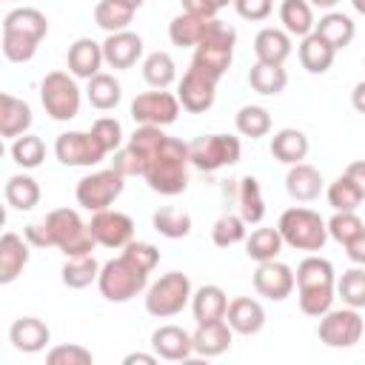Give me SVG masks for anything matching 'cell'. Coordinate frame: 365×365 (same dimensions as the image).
<instances>
[{
  "mask_svg": "<svg viewBox=\"0 0 365 365\" xmlns=\"http://www.w3.org/2000/svg\"><path fill=\"white\" fill-rule=\"evenodd\" d=\"M43 222L51 234L54 248H60L66 257H86L97 245L91 228L80 220V214L74 208H54V211L46 214Z\"/></svg>",
  "mask_w": 365,
  "mask_h": 365,
  "instance_id": "5b68a950",
  "label": "cell"
},
{
  "mask_svg": "<svg viewBox=\"0 0 365 365\" xmlns=\"http://www.w3.org/2000/svg\"><path fill=\"white\" fill-rule=\"evenodd\" d=\"M91 134L103 143L106 151L123 148V125H120V120H114V117H97L94 125H91Z\"/></svg>",
  "mask_w": 365,
  "mask_h": 365,
  "instance_id": "f5cc1de1",
  "label": "cell"
},
{
  "mask_svg": "<svg viewBox=\"0 0 365 365\" xmlns=\"http://www.w3.org/2000/svg\"><path fill=\"white\" fill-rule=\"evenodd\" d=\"M134 20V9L117 3V0H100L94 6V23L106 31V34H114V31H125Z\"/></svg>",
  "mask_w": 365,
  "mask_h": 365,
  "instance_id": "b9f144b4",
  "label": "cell"
},
{
  "mask_svg": "<svg viewBox=\"0 0 365 365\" xmlns=\"http://www.w3.org/2000/svg\"><path fill=\"white\" fill-rule=\"evenodd\" d=\"M165 137H168V134H163L160 125H137L134 134L128 137V143H131L134 148H140V151L145 154V160H151V157L160 151V145L165 143ZM145 168H148V165H145Z\"/></svg>",
  "mask_w": 365,
  "mask_h": 365,
  "instance_id": "f907efd6",
  "label": "cell"
},
{
  "mask_svg": "<svg viewBox=\"0 0 365 365\" xmlns=\"http://www.w3.org/2000/svg\"><path fill=\"white\" fill-rule=\"evenodd\" d=\"M125 188V177L117 171V168H103V171H94V174H86L77 188H74V197L77 202L86 208V211H103L108 208Z\"/></svg>",
  "mask_w": 365,
  "mask_h": 365,
  "instance_id": "8fae6325",
  "label": "cell"
},
{
  "mask_svg": "<svg viewBox=\"0 0 365 365\" xmlns=\"http://www.w3.org/2000/svg\"><path fill=\"white\" fill-rule=\"evenodd\" d=\"M351 106H354L359 114H365V80L354 86V91H351Z\"/></svg>",
  "mask_w": 365,
  "mask_h": 365,
  "instance_id": "6125c7cd",
  "label": "cell"
},
{
  "mask_svg": "<svg viewBox=\"0 0 365 365\" xmlns=\"http://www.w3.org/2000/svg\"><path fill=\"white\" fill-rule=\"evenodd\" d=\"M157 359H160L157 354H143V351H137V354H128V356L123 359V365H137V362H140V365H154Z\"/></svg>",
  "mask_w": 365,
  "mask_h": 365,
  "instance_id": "94428289",
  "label": "cell"
},
{
  "mask_svg": "<svg viewBox=\"0 0 365 365\" xmlns=\"http://www.w3.org/2000/svg\"><path fill=\"white\" fill-rule=\"evenodd\" d=\"M277 228L282 234V242L297 251H319L328 240V222L317 211L302 208V205L285 208L279 214Z\"/></svg>",
  "mask_w": 365,
  "mask_h": 365,
  "instance_id": "277c9868",
  "label": "cell"
},
{
  "mask_svg": "<svg viewBox=\"0 0 365 365\" xmlns=\"http://www.w3.org/2000/svg\"><path fill=\"white\" fill-rule=\"evenodd\" d=\"M248 83L257 94L262 97H277L279 91H285L288 86V74L282 66H274V63H254L251 71H248Z\"/></svg>",
  "mask_w": 365,
  "mask_h": 365,
  "instance_id": "e575fe53",
  "label": "cell"
},
{
  "mask_svg": "<svg viewBox=\"0 0 365 365\" xmlns=\"http://www.w3.org/2000/svg\"><path fill=\"white\" fill-rule=\"evenodd\" d=\"M180 3H182V11H188V14H197V17H205V20L217 17V9L208 0H180Z\"/></svg>",
  "mask_w": 365,
  "mask_h": 365,
  "instance_id": "6f0895ef",
  "label": "cell"
},
{
  "mask_svg": "<svg viewBox=\"0 0 365 365\" xmlns=\"http://www.w3.org/2000/svg\"><path fill=\"white\" fill-rule=\"evenodd\" d=\"M234 125H237V131L242 137L259 140V137H265L271 131V114L262 106H242L237 111V117H234Z\"/></svg>",
  "mask_w": 365,
  "mask_h": 365,
  "instance_id": "7bdbcfd3",
  "label": "cell"
},
{
  "mask_svg": "<svg viewBox=\"0 0 365 365\" xmlns=\"http://www.w3.org/2000/svg\"><path fill=\"white\" fill-rule=\"evenodd\" d=\"M240 157H242V143L234 134H202L188 143V160L200 171L237 165Z\"/></svg>",
  "mask_w": 365,
  "mask_h": 365,
  "instance_id": "9c48e42d",
  "label": "cell"
},
{
  "mask_svg": "<svg viewBox=\"0 0 365 365\" xmlns=\"http://www.w3.org/2000/svg\"><path fill=\"white\" fill-rule=\"evenodd\" d=\"M234 9L242 20H251V23H259V20H268L271 11H274V0H234Z\"/></svg>",
  "mask_w": 365,
  "mask_h": 365,
  "instance_id": "11a10c76",
  "label": "cell"
},
{
  "mask_svg": "<svg viewBox=\"0 0 365 365\" xmlns=\"http://www.w3.org/2000/svg\"><path fill=\"white\" fill-rule=\"evenodd\" d=\"M217 83L211 74L200 71L197 66H188V71L182 74L180 80V88H177V97H180V106L191 114H202L214 106L217 100Z\"/></svg>",
  "mask_w": 365,
  "mask_h": 365,
  "instance_id": "9a60e30c",
  "label": "cell"
},
{
  "mask_svg": "<svg viewBox=\"0 0 365 365\" xmlns=\"http://www.w3.org/2000/svg\"><path fill=\"white\" fill-rule=\"evenodd\" d=\"M3 197H6V202H9L14 211H31V208L40 202V185H37V180L29 177V174H14V177L6 180Z\"/></svg>",
  "mask_w": 365,
  "mask_h": 365,
  "instance_id": "d590c367",
  "label": "cell"
},
{
  "mask_svg": "<svg viewBox=\"0 0 365 365\" xmlns=\"http://www.w3.org/2000/svg\"><path fill=\"white\" fill-rule=\"evenodd\" d=\"M234 46H237V29L231 23H222L214 17V20H208L202 40L194 46L191 66L211 74L214 80H222V74L228 71V66L234 60Z\"/></svg>",
  "mask_w": 365,
  "mask_h": 365,
  "instance_id": "3957f363",
  "label": "cell"
},
{
  "mask_svg": "<svg viewBox=\"0 0 365 365\" xmlns=\"http://www.w3.org/2000/svg\"><path fill=\"white\" fill-rule=\"evenodd\" d=\"M365 231V222L356 211H334V217L328 220V237L336 240L339 245L351 242L356 234Z\"/></svg>",
  "mask_w": 365,
  "mask_h": 365,
  "instance_id": "c3c4849f",
  "label": "cell"
},
{
  "mask_svg": "<svg viewBox=\"0 0 365 365\" xmlns=\"http://www.w3.org/2000/svg\"><path fill=\"white\" fill-rule=\"evenodd\" d=\"M308 3H311L314 9H325V11H331V9H334L339 0H308Z\"/></svg>",
  "mask_w": 365,
  "mask_h": 365,
  "instance_id": "be15d7a7",
  "label": "cell"
},
{
  "mask_svg": "<svg viewBox=\"0 0 365 365\" xmlns=\"http://www.w3.org/2000/svg\"><path fill=\"white\" fill-rule=\"evenodd\" d=\"M254 54L259 63L282 66L291 57V34L285 29H274V26L259 29L254 37Z\"/></svg>",
  "mask_w": 365,
  "mask_h": 365,
  "instance_id": "484cf974",
  "label": "cell"
},
{
  "mask_svg": "<svg viewBox=\"0 0 365 365\" xmlns=\"http://www.w3.org/2000/svg\"><path fill=\"white\" fill-rule=\"evenodd\" d=\"M308 137L305 131L299 128H279L274 137H271V157L277 163H285V165H297L308 157Z\"/></svg>",
  "mask_w": 365,
  "mask_h": 365,
  "instance_id": "f1b7e54d",
  "label": "cell"
},
{
  "mask_svg": "<svg viewBox=\"0 0 365 365\" xmlns=\"http://www.w3.org/2000/svg\"><path fill=\"white\" fill-rule=\"evenodd\" d=\"M151 348L165 362H182L194 354V336L180 325H160L151 334Z\"/></svg>",
  "mask_w": 365,
  "mask_h": 365,
  "instance_id": "ac0fdd59",
  "label": "cell"
},
{
  "mask_svg": "<svg viewBox=\"0 0 365 365\" xmlns=\"http://www.w3.org/2000/svg\"><path fill=\"white\" fill-rule=\"evenodd\" d=\"M314 31H317L334 51H342V48L351 46V40H354V34H356V26H354V20H351L348 14L331 9V11H325V14L319 17V23L314 26Z\"/></svg>",
  "mask_w": 365,
  "mask_h": 365,
  "instance_id": "4316f807",
  "label": "cell"
},
{
  "mask_svg": "<svg viewBox=\"0 0 365 365\" xmlns=\"http://www.w3.org/2000/svg\"><path fill=\"white\" fill-rule=\"evenodd\" d=\"M40 103L46 114L57 123H68L80 114V86L74 74L48 71L40 83Z\"/></svg>",
  "mask_w": 365,
  "mask_h": 365,
  "instance_id": "ba28073f",
  "label": "cell"
},
{
  "mask_svg": "<svg viewBox=\"0 0 365 365\" xmlns=\"http://www.w3.org/2000/svg\"><path fill=\"white\" fill-rule=\"evenodd\" d=\"M334 57H336V51L317 31L302 37V43H299V63H302V68L308 74H325L334 66Z\"/></svg>",
  "mask_w": 365,
  "mask_h": 365,
  "instance_id": "4dcf8cb0",
  "label": "cell"
},
{
  "mask_svg": "<svg viewBox=\"0 0 365 365\" xmlns=\"http://www.w3.org/2000/svg\"><path fill=\"white\" fill-rule=\"evenodd\" d=\"M131 120L137 125H171L180 114V97L165 91V88H157V91H143L131 100Z\"/></svg>",
  "mask_w": 365,
  "mask_h": 365,
  "instance_id": "4fadbf2b",
  "label": "cell"
},
{
  "mask_svg": "<svg viewBox=\"0 0 365 365\" xmlns=\"http://www.w3.org/2000/svg\"><path fill=\"white\" fill-rule=\"evenodd\" d=\"M123 257L125 259H131L134 265H140L143 271H154L157 265H160V251H157V245H151V242H128L125 248H123Z\"/></svg>",
  "mask_w": 365,
  "mask_h": 365,
  "instance_id": "db71d44e",
  "label": "cell"
},
{
  "mask_svg": "<svg viewBox=\"0 0 365 365\" xmlns=\"http://www.w3.org/2000/svg\"><path fill=\"white\" fill-rule=\"evenodd\" d=\"M191 336H194V354H200V356H220V354H225L231 348L234 328L225 319H217V322L197 325V331Z\"/></svg>",
  "mask_w": 365,
  "mask_h": 365,
  "instance_id": "d4e9b609",
  "label": "cell"
},
{
  "mask_svg": "<svg viewBox=\"0 0 365 365\" xmlns=\"http://www.w3.org/2000/svg\"><path fill=\"white\" fill-rule=\"evenodd\" d=\"M106 57H103V43L91 40V37H77L71 46H68V54H66V66H68V74H74L77 80H91L94 74H100Z\"/></svg>",
  "mask_w": 365,
  "mask_h": 365,
  "instance_id": "e0dca14e",
  "label": "cell"
},
{
  "mask_svg": "<svg viewBox=\"0 0 365 365\" xmlns=\"http://www.w3.org/2000/svg\"><path fill=\"white\" fill-rule=\"evenodd\" d=\"M103 57H106V66L111 68H131L143 57V37L131 29L114 31L103 40Z\"/></svg>",
  "mask_w": 365,
  "mask_h": 365,
  "instance_id": "d6986e66",
  "label": "cell"
},
{
  "mask_svg": "<svg viewBox=\"0 0 365 365\" xmlns=\"http://www.w3.org/2000/svg\"><path fill=\"white\" fill-rule=\"evenodd\" d=\"M145 165H148L145 154L140 148H134L131 143L123 145V148H117L114 151V160H111V168H117L123 177H143L145 174Z\"/></svg>",
  "mask_w": 365,
  "mask_h": 365,
  "instance_id": "681fc988",
  "label": "cell"
},
{
  "mask_svg": "<svg viewBox=\"0 0 365 365\" xmlns=\"http://www.w3.org/2000/svg\"><path fill=\"white\" fill-rule=\"evenodd\" d=\"M328 205L334 208V211H356L359 208V202L365 200L362 197V191L354 185V180L351 177H345V174H339L331 185H328Z\"/></svg>",
  "mask_w": 365,
  "mask_h": 365,
  "instance_id": "bcb514c9",
  "label": "cell"
},
{
  "mask_svg": "<svg viewBox=\"0 0 365 365\" xmlns=\"http://www.w3.org/2000/svg\"><path fill=\"white\" fill-rule=\"evenodd\" d=\"M351 6H354L359 14H365V0H351Z\"/></svg>",
  "mask_w": 365,
  "mask_h": 365,
  "instance_id": "003e7915",
  "label": "cell"
},
{
  "mask_svg": "<svg viewBox=\"0 0 365 365\" xmlns=\"http://www.w3.org/2000/svg\"><path fill=\"white\" fill-rule=\"evenodd\" d=\"M100 268L103 265L91 254H86V257H66V265L60 271V279H63L66 288L80 291V288H88L91 282H97Z\"/></svg>",
  "mask_w": 365,
  "mask_h": 365,
  "instance_id": "8d00e7d4",
  "label": "cell"
},
{
  "mask_svg": "<svg viewBox=\"0 0 365 365\" xmlns=\"http://www.w3.org/2000/svg\"><path fill=\"white\" fill-rule=\"evenodd\" d=\"M345 254L354 265H365V231L356 234L351 242H345Z\"/></svg>",
  "mask_w": 365,
  "mask_h": 365,
  "instance_id": "680465c9",
  "label": "cell"
},
{
  "mask_svg": "<svg viewBox=\"0 0 365 365\" xmlns=\"http://www.w3.org/2000/svg\"><path fill=\"white\" fill-rule=\"evenodd\" d=\"M194 291H191V279L182 271H168L163 274L157 282L148 285L145 291V311L157 319H168L177 317L188 302H191Z\"/></svg>",
  "mask_w": 365,
  "mask_h": 365,
  "instance_id": "52a82bcc",
  "label": "cell"
},
{
  "mask_svg": "<svg viewBox=\"0 0 365 365\" xmlns=\"http://www.w3.org/2000/svg\"><path fill=\"white\" fill-rule=\"evenodd\" d=\"M31 106L14 94H0V137L6 140H17L20 134H26L31 128Z\"/></svg>",
  "mask_w": 365,
  "mask_h": 365,
  "instance_id": "603a6c76",
  "label": "cell"
},
{
  "mask_svg": "<svg viewBox=\"0 0 365 365\" xmlns=\"http://www.w3.org/2000/svg\"><path fill=\"white\" fill-rule=\"evenodd\" d=\"M282 234L279 228H257L245 237V254L254 262H265V259H277L282 251Z\"/></svg>",
  "mask_w": 365,
  "mask_h": 365,
  "instance_id": "74e56055",
  "label": "cell"
},
{
  "mask_svg": "<svg viewBox=\"0 0 365 365\" xmlns=\"http://www.w3.org/2000/svg\"><path fill=\"white\" fill-rule=\"evenodd\" d=\"M336 294L342 297L345 305L365 308V265H354L342 271V277L336 279Z\"/></svg>",
  "mask_w": 365,
  "mask_h": 365,
  "instance_id": "7dc6e473",
  "label": "cell"
},
{
  "mask_svg": "<svg viewBox=\"0 0 365 365\" xmlns=\"http://www.w3.org/2000/svg\"><path fill=\"white\" fill-rule=\"evenodd\" d=\"M225 322L234 328V334H242V336H254L262 331L265 325V308L251 299V297H237L228 302V311H225Z\"/></svg>",
  "mask_w": 365,
  "mask_h": 365,
  "instance_id": "7402d4cb",
  "label": "cell"
},
{
  "mask_svg": "<svg viewBox=\"0 0 365 365\" xmlns=\"http://www.w3.org/2000/svg\"><path fill=\"white\" fill-rule=\"evenodd\" d=\"M191 311H194V319L197 325L202 322H217V319H225V311H228V297L220 285H200L191 297Z\"/></svg>",
  "mask_w": 365,
  "mask_h": 365,
  "instance_id": "83f0119b",
  "label": "cell"
},
{
  "mask_svg": "<svg viewBox=\"0 0 365 365\" xmlns=\"http://www.w3.org/2000/svg\"><path fill=\"white\" fill-rule=\"evenodd\" d=\"M54 154L63 165L71 168H91L97 163H103V157L108 154L103 148V143L91 134V131H66L54 140Z\"/></svg>",
  "mask_w": 365,
  "mask_h": 365,
  "instance_id": "7c38bea8",
  "label": "cell"
},
{
  "mask_svg": "<svg viewBox=\"0 0 365 365\" xmlns=\"http://www.w3.org/2000/svg\"><path fill=\"white\" fill-rule=\"evenodd\" d=\"M151 225L157 234H163L168 240H182L191 234V214L182 208H174V205H163L154 211Z\"/></svg>",
  "mask_w": 365,
  "mask_h": 365,
  "instance_id": "ab89813d",
  "label": "cell"
},
{
  "mask_svg": "<svg viewBox=\"0 0 365 365\" xmlns=\"http://www.w3.org/2000/svg\"><path fill=\"white\" fill-rule=\"evenodd\" d=\"M117 3H123V6H128V9H134V11H137V9H140L145 0H117Z\"/></svg>",
  "mask_w": 365,
  "mask_h": 365,
  "instance_id": "e7e4bbea",
  "label": "cell"
},
{
  "mask_svg": "<svg viewBox=\"0 0 365 365\" xmlns=\"http://www.w3.org/2000/svg\"><path fill=\"white\" fill-rule=\"evenodd\" d=\"M88 228H91L97 245H103V248H125L134 240V220L123 211H111V208L94 211Z\"/></svg>",
  "mask_w": 365,
  "mask_h": 365,
  "instance_id": "2e32d148",
  "label": "cell"
},
{
  "mask_svg": "<svg viewBox=\"0 0 365 365\" xmlns=\"http://www.w3.org/2000/svg\"><path fill=\"white\" fill-rule=\"evenodd\" d=\"M143 80L151 88H168L177 80V66L168 51H151L143 60Z\"/></svg>",
  "mask_w": 365,
  "mask_h": 365,
  "instance_id": "60d3db41",
  "label": "cell"
},
{
  "mask_svg": "<svg viewBox=\"0 0 365 365\" xmlns=\"http://www.w3.org/2000/svg\"><path fill=\"white\" fill-rule=\"evenodd\" d=\"M208 3H211V6L220 11V9H225V6H228V3H234V0H208Z\"/></svg>",
  "mask_w": 365,
  "mask_h": 365,
  "instance_id": "03108f58",
  "label": "cell"
},
{
  "mask_svg": "<svg viewBox=\"0 0 365 365\" xmlns=\"http://www.w3.org/2000/svg\"><path fill=\"white\" fill-rule=\"evenodd\" d=\"M211 20H214V17H211ZM205 26H208L205 17H197V14L182 11V14H177V17L168 23V37H171V43L180 46V48H194V46L202 40Z\"/></svg>",
  "mask_w": 365,
  "mask_h": 365,
  "instance_id": "f35d334b",
  "label": "cell"
},
{
  "mask_svg": "<svg viewBox=\"0 0 365 365\" xmlns=\"http://www.w3.org/2000/svg\"><path fill=\"white\" fill-rule=\"evenodd\" d=\"M237 202H240V217H242L248 225L262 222V217H265V197H262V188H259V180H257V177L245 174V177L240 180Z\"/></svg>",
  "mask_w": 365,
  "mask_h": 365,
  "instance_id": "836d02e7",
  "label": "cell"
},
{
  "mask_svg": "<svg viewBox=\"0 0 365 365\" xmlns=\"http://www.w3.org/2000/svg\"><path fill=\"white\" fill-rule=\"evenodd\" d=\"M145 285H148V271H143L123 254L117 259H108L97 277V288L108 302H128L137 294H143Z\"/></svg>",
  "mask_w": 365,
  "mask_h": 365,
  "instance_id": "8992f818",
  "label": "cell"
},
{
  "mask_svg": "<svg viewBox=\"0 0 365 365\" xmlns=\"http://www.w3.org/2000/svg\"><path fill=\"white\" fill-rule=\"evenodd\" d=\"M9 342L20 351V354H37L51 342V331L43 319L37 317H20L11 322L9 328Z\"/></svg>",
  "mask_w": 365,
  "mask_h": 365,
  "instance_id": "44dd1931",
  "label": "cell"
},
{
  "mask_svg": "<svg viewBox=\"0 0 365 365\" xmlns=\"http://www.w3.org/2000/svg\"><path fill=\"white\" fill-rule=\"evenodd\" d=\"M88 86H86V97H88V103L97 108V111H111V108H117V103L123 100V86H120V80L114 77V74H106V71H100V74H94L91 80H86Z\"/></svg>",
  "mask_w": 365,
  "mask_h": 365,
  "instance_id": "d6a6232c",
  "label": "cell"
},
{
  "mask_svg": "<svg viewBox=\"0 0 365 365\" xmlns=\"http://www.w3.org/2000/svg\"><path fill=\"white\" fill-rule=\"evenodd\" d=\"M11 160L20 168H37L46 160V143L37 134H20L17 140H11Z\"/></svg>",
  "mask_w": 365,
  "mask_h": 365,
  "instance_id": "f6af8a7d",
  "label": "cell"
},
{
  "mask_svg": "<svg viewBox=\"0 0 365 365\" xmlns=\"http://www.w3.org/2000/svg\"><path fill=\"white\" fill-rule=\"evenodd\" d=\"M3 29L43 40V37L48 34V20H46V14H43L40 9H34V6H17V9H11V11L3 17Z\"/></svg>",
  "mask_w": 365,
  "mask_h": 365,
  "instance_id": "1f68e13d",
  "label": "cell"
},
{
  "mask_svg": "<svg viewBox=\"0 0 365 365\" xmlns=\"http://www.w3.org/2000/svg\"><path fill=\"white\" fill-rule=\"evenodd\" d=\"M188 143L177 140V137H165V143L160 145V151L148 160L145 168V182L154 194L163 197H177L188 188Z\"/></svg>",
  "mask_w": 365,
  "mask_h": 365,
  "instance_id": "7a4b0ae2",
  "label": "cell"
},
{
  "mask_svg": "<svg viewBox=\"0 0 365 365\" xmlns=\"http://www.w3.org/2000/svg\"><path fill=\"white\" fill-rule=\"evenodd\" d=\"M279 23L291 37H308L317 26L314 6L308 0H282L279 3Z\"/></svg>",
  "mask_w": 365,
  "mask_h": 365,
  "instance_id": "f546056e",
  "label": "cell"
},
{
  "mask_svg": "<svg viewBox=\"0 0 365 365\" xmlns=\"http://www.w3.org/2000/svg\"><path fill=\"white\" fill-rule=\"evenodd\" d=\"M29 248H31V242L14 231H6L0 237V282L3 285L14 282L23 274V268L29 265V257H31Z\"/></svg>",
  "mask_w": 365,
  "mask_h": 365,
  "instance_id": "ffe728a7",
  "label": "cell"
},
{
  "mask_svg": "<svg viewBox=\"0 0 365 365\" xmlns=\"http://www.w3.org/2000/svg\"><path fill=\"white\" fill-rule=\"evenodd\" d=\"M336 297V274L334 265L325 257H305L297 265V299H299V311L308 317H322L325 311H331Z\"/></svg>",
  "mask_w": 365,
  "mask_h": 365,
  "instance_id": "6da1fadb",
  "label": "cell"
},
{
  "mask_svg": "<svg viewBox=\"0 0 365 365\" xmlns=\"http://www.w3.org/2000/svg\"><path fill=\"white\" fill-rule=\"evenodd\" d=\"M285 191H288V197L297 200V202H314V200L322 194V174H319L314 165H308V163L288 165Z\"/></svg>",
  "mask_w": 365,
  "mask_h": 365,
  "instance_id": "cb8c5ba5",
  "label": "cell"
},
{
  "mask_svg": "<svg viewBox=\"0 0 365 365\" xmlns=\"http://www.w3.org/2000/svg\"><path fill=\"white\" fill-rule=\"evenodd\" d=\"M23 237H26L34 248H54V242H51V234H48L46 222H29V225L23 228Z\"/></svg>",
  "mask_w": 365,
  "mask_h": 365,
  "instance_id": "9f6ffc18",
  "label": "cell"
},
{
  "mask_svg": "<svg viewBox=\"0 0 365 365\" xmlns=\"http://www.w3.org/2000/svg\"><path fill=\"white\" fill-rule=\"evenodd\" d=\"M362 317H359V308H331L319 317V325H317V336L322 345L328 348H354L359 339H362Z\"/></svg>",
  "mask_w": 365,
  "mask_h": 365,
  "instance_id": "30bf717a",
  "label": "cell"
},
{
  "mask_svg": "<svg viewBox=\"0 0 365 365\" xmlns=\"http://www.w3.org/2000/svg\"><path fill=\"white\" fill-rule=\"evenodd\" d=\"M46 362L48 365H91L94 356L88 348L83 345H54L48 354H46Z\"/></svg>",
  "mask_w": 365,
  "mask_h": 365,
  "instance_id": "816d5d0a",
  "label": "cell"
},
{
  "mask_svg": "<svg viewBox=\"0 0 365 365\" xmlns=\"http://www.w3.org/2000/svg\"><path fill=\"white\" fill-rule=\"evenodd\" d=\"M297 288V274L291 271V265L279 262V259H265L257 262L254 271V291L271 302H282L294 294Z\"/></svg>",
  "mask_w": 365,
  "mask_h": 365,
  "instance_id": "5bb4252c",
  "label": "cell"
},
{
  "mask_svg": "<svg viewBox=\"0 0 365 365\" xmlns=\"http://www.w3.org/2000/svg\"><path fill=\"white\" fill-rule=\"evenodd\" d=\"M345 177H351L354 180V185L362 191V197H365V160H354L348 168H345Z\"/></svg>",
  "mask_w": 365,
  "mask_h": 365,
  "instance_id": "91938a15",
  "label": "cell"
},
{
  "mask_svg": "<svg viewBox=\"0 0 365 365\" xmlns=\"http://www.w3.org/2000/svg\"><path fill=\"white\" fill-rule=\"evenodd\" d=\"M245 237H248V222L240 214H222L211 228V242L217 248H231L237 242H245Z\"/></svg>",
  "mask_w": 365,
  "mask_h": 365,
  "instance_id": "ee69618b",
  "label": "cell"
}]
</instances>
